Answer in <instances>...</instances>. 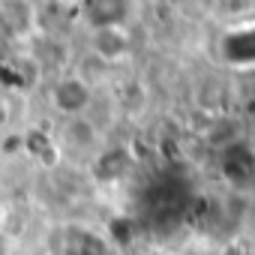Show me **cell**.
Returning <instances> with one entry per match:
<instances>
[{
    "label": "cell",
    "instance_id": "8992f818",
    "mask_svg": "<svg viewBox=\"0 0 255 255\" xmlns=\"http://www.w3.org/2000/svg\"><path fill=\"white\" fill-rule=\"evenodd\" d=\"M81 12L93 27H126L132 15V0H81Z\"/></svg>",
    "mask_w": 255,
    "mask_h": 255
},
{
    "label": "cell",
    "instance_id": "30bf717a",
    "mask_svg": "<svg viewBox=\"0 0 255 255\" xmlns=\"http://www.w3.org/2000/svg\"><path fill=\"white\" fill-rule=\"evenodd\" d=\"M3 231H6V213H3V207H0V240H3Z\"/></svg>",
    "mask_w": 255,
    "mask_h": 255
},
{
    "label": "cell",
    "instance_id": "9c48e42d",
    "mask_svg": "<svg viewBox=\"0 0 255 255\" xmlns=\"http://www.w3.org/2000/svg\"><path fill=\"white\" fill-rule=\"evenodd\" d=\"M6 120H9V102H6V96H0V126Z\"/></svg>",
    "mask_w": 255,
    "mask_h": 255
},
{
    "label": "cell",
    "instance_id": "52a82bcc",
    "mask_svg": "<svg viewBox=\"0 0 255 255\" xmlns=\"http://www.w3.org/2000/svg\"><path fill=\"white\" fill-rule=\"evenodd\" d=\"M129 153L123 147H102L93 156V177L99 183H117L126 171H129Z\"/></svg>",
    "mask_w": 255,
    "mask_h": 255
},
{
    "label": "cell",
    "instance_id": "3957f363",
    "mask_svg": "<svg viewBox=\"0 0 255 255\" xmlns=\"http://www.w3.org/2000/svg\"><path fill=\"white\" fill-rule=\"evenodd\" d=\"M39 24V9L33 0H0V33L3 39L24 42Z\"/></svg>",
    "mask_w": 255,
    "mask_h": 255
},
{
    "label": "cell",
    "instance_id": "277c9868",
    "mask_svg": "<svg viewBox=\"0 0 255 255\" xmlns=\"http://www.w3.org/2000/svg\"><path fill=\"white\" fill-rule=\"evenodd\" d=\"M60 144L72 153H99L102 144V126L90 117V114H78V117H63L60 123Z\"/></svg>",
    "mask_w": 255,
    "mask_h": 255
},
{
    "label": "cell",
    "instance_id": "7a4b0ae2",
    "mask_svg": "<svg viewBox=\"0 0 255 255\" xmlns=\"http://www.w3.org/2000/svg\"><path fill=\"white\" fill-rule=\"evenodd\" d=\"M93 102V84H87L81 75L75 72H63L54 78L51 90H48V105L60 114V117H78L87 114Z\"/></svg>",
    "mask_w": 255,
    "mask_h": 255
},
{
    "label": "cell",
    "instance_id": "6da1fadb",
    "mask_svg": "<svg viewBox=\"0 0 255 255\" xmlns=\"http://www.w3.org/2000/svg\"><path fill=\"white\" fill-rule=\"evenodd\" d=\"M51 249L54 255H111L108 237L81 222L60 225L51 237Z\"/></svg>",
    "mask_w": 255,
    "mask_h": 255
},
{
    "label": "cell",
    "instance_id": "5b68a950",
    "mask_svg": "<svg viewBox=\"0 0 255 255\" xmlns=\"http://www.w3.org/2000/svg\"><path fill=\"white\" fill-rule=\"evenodd\" d=\"M129 51H132V39L126 33V27H93L90 30L87 54H93L105 66L120 63L123 57H129Z\"/></svg>",
    "mask_w": 255,
    "mask_h": 255
},
{
    "label": "cell",
    "instance_id": "ba28073f",
    "mask_svg": "<svg viewBox=\"0 0 255 255\" xmlns=\"http://www.w3.org/2000/svg\"><path fill=\"white\" fill-rule=\"evenodd\" d=\"M216 255H246V246H243L240 240H228V243H225Z\"/></svg>",
    "mask_w": 255,
    "mask_h": 255
}]
</instances>
